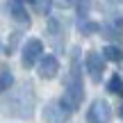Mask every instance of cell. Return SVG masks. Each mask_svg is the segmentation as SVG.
Wrapping results in <instances>:
<instances>
[{
    "label": "cell",
    "instance_id": "6da1fadb",
    "mask_svg": "<svg viewBox=\"0 0 123 123\" xmlns=\"http://www.w3.org/2000/svg\"><path fill=\"white\" fill-rule=\"evenodd\" d=\"M82 98H84V89H82V75H80L78 66L73 68L71 73V82L66 84V93L62 96V105L66 107L68 112H75L80 105H82Z\"/></svg>",
    "mask_w": 123,
    "mask_h": 123
},
{
    "label": "cell",
    "instance_id": "7a4b0ae2",
    "mask_svg": "<svg viewBox=\"0 0 123 123\" xmlns=\"http://www.w3.org/2000/svg\"><path fill=\"white\" fill-rule=\"evenodd\" d=\"M84 68L89 71V78L93 82H100L103 80V71H105V57L96 50H89L87 57H84Z\"/></svg>",
    "mask_w": 123,
    "mask_h": 123
},
{
    "label": "cell",
    "instance_id": "3957f363",
    "mask_svg": "<svg viewBox=\"0 0 123 123\" xmlns=\"http://www.w3.org/2000/svg\"><path fill=\"white\" fill-rule=\"evenodd\" d=\"M112 119V110H110V105H107L105 100H93L91 103V107H89V112H87V123H107Z\"/></svg>",
    "mask_w": 123,
    "mask_h": 123
},
{
    "label": "cell",
    "instance_id": "277c9868",
    "mask_svg": "<svg viewBox=\"0 0 123 123\" xmlns=\"http://www.w3.org/2000/svg\"><path fill=\"white\" fill-rule=\"evenodd\" d=\"M41 53H43V43H41L39 39H30L25 43V48H23V57H21L23 66H25V68H32V64L41 57Z\"/></svg>",
    "mask_w": 123,
    "mask_h": 123
},
{
    "label": "cell",
    "instance_id": "5b68a950",
    "mask_svg": "<svg viewBox=\"0 0 123 123\" xmlns=\"http://www.w3.org/2000/svg\"><path fill=\"white\" fill-rule=\"evenodd\" d=\"M68 114H71V112L66 110L62 103H50V105H46V110H43L46 123H66Z\"/></svg>",
    "mask_w": 123,
    "mask_h": 123
},
{
    "label": "cell",
    "instance_id": "8992f818",
    "mask_svg": "<svg viewBox=\"0 0 123 123\" xmlns=\"http://www.w3.org/2000/svg\"><path fill=\"white\" fill-rule=\"evenodd\" d=\"M57 71H59V62H57V57L48 55V57L41 59V64H39V75H41L43 80H53L55 75H57Z\"/></svg>",
    "mask_w": 123,
    "mask_h": 123
},
{
    "label": "cell",
    "instance_id": "52a82bcc",
    "mask_svg": "<svg viewBox=\"0 0 123 123\" xmlns=\"http://www.w3.org/2000/svg\"><path fill=\"white\" fill-rule=\"evenodd\" d=\"M9 12H12V16L16 18L18 23H30V16H27V12H25L21 0H14V2L9 5Z\"/></svg>",
    "mask_w": 123,
    "mask_h": 123
},
{
    "label": "cell",
    "instance_id": "ba28073f",
    "mask_svg": "<svg viewBox=\"0 0 123 123\" xmlns=\"http://www.w3.org/2000/svg\"><path fill=\"white\" fill-rule=\"evenodd\" d=\"M12 84H14L12 71H9V68H2V71H0V93H5L7 89H12Z\"/></svg>",
    "mask_w": 123,
    "mask_h": 123
},
{
    "label": "cell",
    "instance_id": "9c48e42d",
    "mask_svg": "<svg viewBox=\"0 0 123 123\" xmlns=\"http://www.w3.org/2000/svg\"><path fill=\"white\" fill-rule=\"evenodd\" d=\"M107 89H110L112 93H116V96L123 98V80H121V75H112L110 82H107Z\"/></svg>",
    "mask_w": 123,
    "mask_h": 123
},
{
    "label": "cell",
    "instance_id": "30bf717a",
    "mask_svg": "<svg viewBox=\"0 0 123 123\" xmlns=\"http://www.w3.org/2000/svg\"><path fill=\"white\" fill-rule=\"evenodd\" d=\"M105 59L110 62H121L123 59V50L119 46H105Z\"/></svg>",
    "mask_w": 123,
    "mask_h": 123
},
{
    "label": "cell",
    "instance_id": "8fae6325",
    "mask_svg": "<svg viewBox=\"0 0 123 123\" xmlns=\"http://www.w3.org/2000/svg\"><path fill=\"white\" fill-rule=\"evenodd\" d=\"M78 27H80V32H82V34H87V32H98V30H100V25H98V23H91V21L84 23V18H80V21H78Z\"/></svg>",
    "mask_w": 123,
    "mask_h": 123
},
{
    "label": "cell",
    "instance_id": "7c38bea8",
    "mask_svg": "<svg viewBox=\"0 0 123 123\" xmlns=\"http://www.w3.org/2000/svg\"><path fill=\"white\" fill-rule=\"evenodd\" d=\"M89 0H78V18H84L89 14Z\"/></svg>",
    "mask_w": 123,
    "mask_h": 123
},
{
    "label": "cell",
    "instance_id": "4fadbf2b",
    "mask_svg": "<svg viewBox=\"0 0 123 123\" xmlns=\"http://www.w3.org/2000/svg\"><path fill=\"white\" fill-rule=\"evenodd\" d=\"M50 2H53L55 7H59V9H68V7H75L78 0H50Z\"/></svg>",
    "mask_w": 123,
    "mask_h": 123
},
{
    "label": "cell",
    "instance_id": "5bb4252c",
    "mask_svg": "<svg viewBox=\"0 0 123 123\" xmlns=\"http://www.w3.org/2000/svg\"><path fill=\"white\" fill-rule=\"evenodd\" d=\"M18 41H21V32H14L12 39H9V43H7V55H12V53H14V48H16Z\"/></svg>",
    "mask_w": 123,
    "mask_h": 123
},
{
    "label": "cell",
    "instance_id": "9a60e30c",
    "mask_svg": "<svg viewBox=\"0 0 123 123\" xmlns=\"http://www.w3.org/2000/svg\"><path fill=\"white\" fill-rule=\"evenodd\" d=\"M119 116H121V119H123V105L119 107Z\"/></svg>",
    "mask_w": 123,
    "mask_h": 123
},
{
    "label": "cell",
    "instance_id": "2e32d148",
    "mask_svg": "<svg viewBox=\"0 0 123 123\" xmlns=\"http://www.w3.org/2000/svg\"><path fill=\"white\" fill-rule=\"evenodd\" d=\"M21 2H37V0H21Z\"/></svg>",
    "mask_w": 123,
    "mask_h": 123
},
{
    "label": "cell",
    "instance_id": "e0dca14e",
    "mask_svg": "<svg viewBox=\"0 0 123 123\" xmlns=\"http://www.w3.org/2000/svg\"><path fill=\"white\" fill-rule=\"evenodd\" d=\"M112 2H123V0H112Z\"/></svg>",
    "mask_w": 123,
    "mask_h": 123
}]
</instances>
